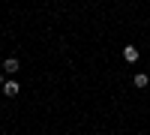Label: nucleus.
I'll use <instances>...</instances> for the list:
<instances>
[{"label": "nucleus", "mask_w": 150, "mask_h": 135, "mask_svg": "<svg viewBox=\"0 0 150 135\" xmlns=\"http://www.w3.org/2000/svg\"><path fill=\"white\" fill-rule=\"evenodd\" d=\"M123 60H126L129 66H135L141 60V51H138V45H123Z\"/></svg>", "instance_id": "1"}, {"label": "nucleus", "mask_w": 150, "mask_h": 135, "mask_svg": "<svg viewBox=\"0 0 150 135\" xmlns=\"http://www.w3.org/2000/svg\"><path fill=\"white\" fill-rule=\"evenodd\" d=\"M0 69H3L6 75H15V72L21 69V63H18V57H6L3 63H0Z\"/></svg>", "instance_id": "2"}, {"label": "nucleus", "mask_w": 150, "mask_h": 135, "mask_svg": "<svg viewBox=\"0 0 150 135\" xmlns=\"http://www.w3.org/2000/svg\"><path fill=\"white\" fill-rule=\"evenodd\" d=\"M147 84H150V75H147V72H135V75H132V87H135V90H144Z\"/></svg>", "instance_id": "3"}, {"label": "nucleus", "mask_w": 150, "mask_h": 135, "mask_svg": "<svg viewBox=\"0 0 150 135\" xmlns=\"http://www.w3.org/2000/svg\"><path fill=\"white\" fill-rule=\"evenodd\" d=\"M18 90H21V87H18V81H15V78H9L3 87H0V93H3V96H18Z\"/></svg>", "instance_id": "4"}, {"label": "nucleus", "mask_w": 150, "mask_h": 135, "mask_svg": "<svg viewBox=\"0 0 150 135\" xmlns=\"http://www.w3.org/2000/svg\"><path fill=\"white\" fill-rule=\"evenodd\" d=\"M3 84H6V72L0 69V87H3Z\"/></svg>", "instance_id": "5"}]
</instances>
